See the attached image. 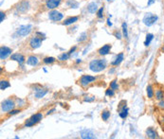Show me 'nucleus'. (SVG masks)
Masks as SVG:
<instances>
[{
  "label": "nucleus",
  "mask_w": 164,
  "mask_h": 139,
  "mask_svg": "<svg viewBox=\"0 0 164 139\" xmlns=\"http://www.w3.org/2000/svg\"><path fill=\"white\" fill-rule=\"evenodd\" d=\"M110 115H111L110 111L107 110V109H104L103 112H101V119H103L104 122H106V121H108L109 118H110Z\"/></svg>",
  "instance_id": "nucleus-23"
},
{
  "label": "nucleus",
  "mask_w": 164,
  "mask_h": 139,
  "mask_svg": "<svg viewBox=\"0 0 164 139\" xmlns=\"http://www.w3.org/2000/svg\"><path fill=\"white\" fill-rule=\"evenodd\" d=\"M161 51H162V52L164 53V45H162V48H161Z\"/></svg>",
  "instance_id": "nucleus-48"
},
{
  "label": "nucleus",
  "mask_w": 164,
  "mask_h": 139,
  "mask_svg": "<svg viewBox=\"0 0 164 139\" xmlns=\"http://www.w3.org/2000/svg\"><path fill=\"white\" fill-rule=\"evenodd\" d=\"M163 43H164V37H163Z\"/></svg>",
  "instance_id": "nucleus-51"
},
{
  "label": "nucleus",
  "mask_w": 164,
  "mask_h": 139,
  "mask_svg": "<svg viewBox=\"0 0 164 139\" xmlns=\"http://www.w3.org/2000/svg\"><path fill=\"white\" fill-rule=\"evenodd\" d=\"M43 70H44V72H46H46H48V70H46V68H43Z\"/></svg>",
  "instance_id": "nucleus-49"
},
{
  "label": "nucleus",
  "mask_w": 164,
  "mask_h": 139,
  "mask_svg": "<svg viewBox=\"0 0 164 139\" xmlns=\"http://www.w3.org/2000/svg\"><path fill=\"white\" fill-rule=\"evenodd\" d=\"M19 113H21V109H12V111L8 112L7 114H8V117H12V115H15Z\"/></svg>",
  "instance_id": "nucleus-36"
},
{
  "label": "nucleus",
  "mask_w": 164,
  "mask_h": 139,
  "mask_svg": "<svg viewBox=\"0 0 164 139\" xmlns=\"http://www.w3.org/2000/svg\"><path fill=\"white\" fill-rule=\"evenodd\" d=\"M48 14H49V19L53 21V22H60V21L63 20L64 17H65L64 13L57 11L56 9L55 10H50Z\"/></svg>",
  "instance_id": "nucleus-7"
},
{
  "label": "nucleus",
  "mask_w": 164,
  "mask_h": 139,
  "mask_svg": "<svg viewBox=\"0 0 164 139\" xmlns=\"http://www.w3.org/2000/svg\"><path fill=\"white\" fill-rule=\"evenodd\" d=\"M115 92H116V91H114L113 89H111L110 87H109V88H107V89L105 90V96H106V97H109V98H112V97L115 96Z\"/></svg>",
  "instance_id": "nucleus-35"
},
{
  "label": "nucleus",
  "mask_w": 164,
  "mask_h": 139,
  "mask_svg": "<svg viewBox=\"0 0 164 139\" xmlns=\"http://www.w3.org/2000/svg\"><path fill=\"white\" fill-rule=\"evenodd\" d=\"M159 122L161 126L164 127V115H159Z\"/></svg>",
  "instance_id": "nucleus-40"
},
{
  "label": "nucleus",
  "mask_w": 164,
  "mask_h": 139,
  "mask_svg": "<svg viewBox=\"0 0 164 139\" xmlns=\"http://www.w3.org/2000/svg\"><path fill=\"white\" fill-rule=\"evenodd\" d=\"M43 118H44V114H43L41 112H38V113L32 114V117H30L29 118H28V119L25 121L24 127H26V128L33 127V126H35L36 124H38V123L40 122Z\"/></svg>",
  "instance_id": "nucleus-2"
},
{
  "label": "nucleus",
  "mask_w": 164,
  "mask_h": 139,
  "mask_svg": "<svg viewBox=\"0 0 164 139\" xmlns=\"http://www.w3.org/2000/svg\"><path fill=\"white\" fill-rule=\"evenodd\" d=\"M57 61V59L56 58H54V57H45L44 59H43V63L45 64V65H52V64H54L55 61Z\"/></svg>",
  "instance_id": "nucleus-29"
},
{
  "label": "nucleus",
  "mask_w": 164,
  "mask_h": 139,
  "mask_svg": "<svg viewBox=\"0 0 164 139\" xmlns=\"http://www.w3.org/2000/svg\"><path fill=\"white\" fill-rule=\"evenodd\" d=\"M96 16L98 19H101L104 17V7H101L99 8L98 12H96Z\"/></svg>",
  "instance_id": "nucleus-30"
},
{
  "label": "nucleus",
  "mask_w": 164,
  "mask_h": 139,
  "mask_svg": "<svg viewBox=\"0 0 164 139\" xmlns=\"http://www.w3.org/2000/svg\"><path fill=\"white\" fill-rule=\"evenodd\" d=\"M36 36H40V38H44V39H46V35L44 34V33H42V32H39V31H37L36 32Z\"/></svg>",
  "instance_id": "nucleus-43"
},
{
  "label": "nucleus",
  "mask_w": 164,
  "mask_h": 139,
  "mask_svg": "<svg viewBox=\"0 0 164 139\" xmlns=\"http://www.w3.org/2000/svg\"><path fill=\"white\" fill-rule=\"evenodd\" d=\"M107 67V61L104 58L93 59L89 63V69L94 73H99L104 71Z\"/></svg>",
  "instance_id": "nucleus-1"
},
{
  "label": "nucleus",
  "mask_w": 164,
  "mask_h": 139,
  "mask_svg": "<svg viewBox=\"0 0 164 139\" xmlns=\"http://www.w3.org/2000/svg\"><path fill=\"white\" fill-rule=\"evenodd\" d=\"M43 44V40H42V38L40 37H38V36H34L32 38H30V40L29 42V45L32 48V49H37L39 48L40 46L42 45Z\"/></svg>",
  "instance_id": "nucleus-10"
},
{
  "label": "nucleus",
  "mask_w": 164,
  "mask_h": 139,
  "mask_svg": "<svg viewBox=\"0 0 164 139\" xmlns=\"http://www.w3.org/2000/svg\"><path fill=\"white\" fill-rule=\"evenodd\" d=\"M5 18H6V13L3 12H0V22L2 23V22L5 20Z\"/></svg>",
  "instance_id": "nucleus-41"
},
{
  "label": "nucleus",
  "mask_w": 164,
  "mask_h": 139,
  "mask_svg": "<svg viewBox=\"0 0 164 139\" xmlns=\"http://www.w3.org/2000/svg\"><path fill=\"white\" fill-rule=\"evenodd\" d=\"M11 60L16 61V63L21 67H23V65H24V64L26 63V61H27L25 56L23 55V54H21V53H13V54H12V55H11Z\"/></svg>",
  "instance_id": "nucleus-11"
},
{
  "label": "nucleus",
  "mask_w": 164,
  "mask_h": 139,
  "mask_svg": "<svg viewBox=\"0 0 164 139\" xmlns=\"http://www.w3.org/2000/svg\"><path fill=\"white\" fill-rule=\"evenodd\" d=\"M67 4L68 7H70V8H74V9H76V8H78V6H79V3L76 2L75 0H68Z\"/></svg>",
  "instance_id": "nucleus-34"
},
{
  "label": "nucleus",
  "mask_w": 164,
  "mask_h": 139,
  "mask_svg": "<svg viewBox=\"0 0 164 139\" xmlns=\"http://www.w3.org/2000/svg\"><path fill=\"white\" fill-rule=\"evenodd\" d=\"M159 20V16L157 14H154L152 12H147L145 13V15L142 18V22L143 24L146 27H152L154 24L157 23V21Z\"/></svg>",
  "instance_id": "nucleus-4"
},
{
  "label": "nucleus",
  "mask_w": 164,
  "mask_h": 139,
  "mask_svg": "<svg viewBox=\"0 0 164 139\" xmlns=\"http://www.w3.org/2000/svg\"><path fill=\"white\" fill-rule=\"evenodd\" d=\"M146 94H147V98H155V89L154 87L151 85V84H149V85H147L146 87Z\"/></svg>",
  "instance_id": "nucleus-22"
},
{
  "label": "nucleus",
  "mask_w": 164,
  "mask_h": 139,
  "mask_svg": "<svg viewBox=\"0 0 164 139\" xmlns=\"http://www.w3.org/2000/svg\"><path fill=\"white\" fill-rule=\"evenodd\" d=\"M87 10L89 13L91 14H94L98 12L99 10V6H98V3L97 2H94V1H92L90 3L87 4Z\"/></svg>",
  "instance_id": "nucleus-18"
},
{
  "label": "nucleus",
  "mask_w": 164,
  "mask_h": 139,
  "mask_svg": "<svg viewBox=\"0 0 164 139\" xmlns=\"http://www.w3.org/2000/svg\"><path fill=\"white\" fill-rule=\"evenodd\" d=\"M121 32L123 34V38L128 39V29H127V23L123 22L121 24Z\"/></svg>",
  "instance_id": "nucleus-28"
},
{
  "label": "nucleus",
  "mask_w": 164,
  "mask_h": 139,
  "mask_svg": "<svg viewBox=\"0 0 164 139\" xmlns=\"http://www.w3.org/2000/svg\"><path fill=\"white\" fill-rule=\"evenodd\" d=\"M123 60H124V54H123V52H121L116 56V59L111 63V65L112 66H118L122 63Z\"/></svg>",
  "instance_id": "nucleus-20"
},
{
  "label": "nucleus",
  "mask_w": 164,
  "mask_h": 139,
  "mask_svg": "<svg viewBox=\"0 0 164 139\" xmlns=\"http://www.w3.org/2000/svg\"><path fill=\"white\" fill-rule=\"evenodd\" d=\"M155 2V0H148V2H147V7H149V6L153 5Z\"/></svg>",
  "instance_id": "nucleus-45"
},
{
  "label": "nucleus",
  "mask_w": 164,
  "mask_h": 139,
  "mask_svg": "<svg viewBox=\"0 0 164 139\" xmlns=\"http://www.w3.org/2000/svg\"><path fill=\"white\" fill-rule=\"evenodd\" d=\"M121 101L119 105V115H120V117L122 118V119H126L127 117H128V114H129V109L127 108L126 106V101L123 103V105H121Z\"/></svg>",
  "instance_id": "nucleus-12"
},
{
  "label": "nucleus",
  "mask_w": 164,
  "mask_h": 139,
  "mask_svg": "<svg viewBox=\"0 0 164 139\" xmlns=\"http://www.w3.org/2000/svg\"><path fill=\"white\" fill-rule=\"evenodd\" d=\"M10 87H11V83H10L9 81L1 80V81H0V89H1L2 91H4L7 88H10Z\"/></svg>",
  "instance_id": "nucleus-27"
},
{
  "label": "nucleus",
  "mask_w": 164,
  "mask_h": 139,
  "mask_svg": "<svg viewBox=\"0 0 164 139\" xmlns=\"http://www.w3.org/2000/svg\"><path fill=\"white\" fill-rule=\"evenodd\" d=\"M69 57H70V54L68 52H64V53L60 54V55L58 56L57 61H66L69 60Z\"/></svg>",
  "instance_id": "nucleus-26"
},
{
  "label": "nucleus",
  "mask_w": 164,
  "mask_h": 139,
  "mask_svg": "<svg viewBox=\"0 0 164 139\" xmlns=\"http://www.w3.org/2000/svg\"><path fill=\"white\" fill-rule=\"evenodd\" d=\"M111 48H112V45L106 44V45H103L101 48H100L98 49V54L100 56H106L111 52Z\"/></svg>",
  "instance_id": "nucleus-16"
},
{
  "label": "nucleus",
  "mask_w": 164,
  "mask_h": 139,
  "mask_svg": "<svg viewBox=\"0 0 164 139\" xmlns=\"http://www.w3.org/2000/svg\"><path fill=\"white\" fill-rule=\"evenodd\" d=\"M81 138L83 139H93V138H96V134L93 133V131L89 130V129H84L83 131H81L80 133Z\"/></svg>",
  "instance_id": "nucleus-15"
},
{
  "label": "nucleus",
  "mask_w": 164,
  "mask_h": 139,
  "mask_svg": "<svg viewBox=\"0 0 164 139\" xmlns=\"http://www.w3.org/2000/svg\"><path fill=\"white\" fill-rule=\"evenodd\" d=\"M76 50H77V46H76V45H74V46H72V48H70V49H69V51H68V53L70 54V56H71V55H72V54H73V53H74V52H75Z\"/></svg>",
  "instance_id": "nucleus-42"
},
{
  "label": "nucleus",
  "mask_w": 164,
  "mask_h": 139,
  "mask_svg": "<svg viewBox=\"0 0 164 139\" xmlns=\"http://www.w3.org/2000/svg\"><path fill=\"white\" fill-rule=\"evenodd\" d=\"M15 102H16V106L23 107V106H25V104H26V100L22 99L20 98H15Z\"/></svg>",
  "instance_id": "nucleus-33"
},
{
  "label": "nucleus",
  "mask_w": 164,
  "mask_h": 139,
  "mask_svg": "<svg viewBox=\"0 0 164 139\" xmlns=\"http://www.w3.org/2000/svg\"><path fill=\"white\" fill-rule=\"evenodd\" d=\"M158 106L160 108V109L164 110V98L161 99V100H159V103H158Z\"/></svg>",
  "instance_id": "nucleus-39"
},
{
  "label": "nucleus",
  "mask_w": 164,
  "mask_h": 139,
  "mask_svg": "<svg viewBox=\"0 0 164 139\" xmlns=\"http://www.w3.org/2000/svg\"><path fill=\"white\" fill-rule=\"evenodd\" d=\"M75 63H76V64H81V63H82V60H81V59H77Z\"/></svg>",
  "instance_id": "nucleus-47"
},
{
  "label": "nucleus",
  "mask_w": 164,
  "mask_h": 139,
  "mask_svg": "<svg viewBox=\"0 0 164 139\" xmlns=\"http://www.w3.org/2000/svg\"><path fill=\"white\" fill-rule=\"evenodd\" d=\"M32 29H33V26L32 24L22 25L16 29L15 35H17L18 37H27L32 33Z\"/></svg>",
  "instance_id": "nucleus-3"
},
{
  "label": "nucleus",
  "mask_w": 164,
  "mask_h": 139,
  "mask_svg": "<svg viewBox=\"0 0 164 139\" xmlns=\"http://www.w3.org/2000/svg\"><path fill=\"white\" fill-rule=\"evenodd\" d=\"M78 21H79V16H70V17H67V19H65L62 24L64 26H70V25L75 24V23Z\"/></svg>",
  "instance_id": "nucleus-21"
},
{
  "label": "nucleus",
  "mask_w": 164,
  "mask_h": 139,
  "mask_svg": "<svg viewBox=\"0 0 164 139\" xmlns=\"http://www.w3.org/2000/svg\"><path fill=\"white\" fill-rule=\"evenodd\" d=\"M12 49L8 48V46H5V45H2L1 48H0V59L2 61L6 60L8 57H10L12 55Z\"/></svg>",
  "instance_id": "nucleus-13"
},
{
  "label": "nucleus",
  "mask_w": 164,
  "mask_h": 139,
  "mask_svg": "<svg viewBox=\"0 0 164 139\" xmlns=\"http://www.w3.org/2000/svg\"><path fill=\"white\" fill-rule=\"evenodd\" d=\"M15 106H16L15 100H13L12 98H7L1 102V111L4 113H8V112L12 111V109H14Z\"/></svg>",
  "instance_id": "nucleus-6"
},
{
  "label": "nucleus",
  "mask_w": 164,
  "mask_h": 139,
  "mask_svg": "<svg viewBox=\"0 0 164 139\" xmlns=\"http://www.w3.org/2000/svg\"><path fill=\"white\" fill-rule=\"evenodd\" d=\"M62 0H46L45 3V7L48 10H55L61 5Z\"/></svg>",
  "instance_id": "nucleus-14"
},
{
  "label": "nucleus",
  "mask_w": 164,
  "mask_h": 139,
  "mask_svg": "<svg viewBox=\"0 0 164 139\" xmlns=\"http://www.w3.org/2000/svg\"><path fill=\"white\" fill-rule=\"evenodd\" d=\"M154 34L153 33H147L146 34V38H145V41H144V45L145 46H149L150 44L152 43V41L154 40Z\"/></svg>",
  "instance_id": "nucleus-25"
},
{
  "label": "nucleus",
  "mask_w": 164,
  "mask_h": 139,
  "mask_svg": "<svg viewBox=\"0 0 164 139\" xmlns=\"http://www.w3.org/2000/svg\"><path fill=\"white\" fill-rule=\"evenodd\" d=\"M33 92H34V98L37 99H40V98H43L46 95H48L49 90L44 89L43 87H41V85L36 84L33 87Z\"/></svg>",
  "instance_id": "nucleus-8"
},
{
  "label": "nucleus",
  "mask_w": 164,
  "mask_h": 139,
  "mask_svg": "<svg viewBox=\"0 0 164 139\" xmlns=\"http://www.w3.org/2000/svg\"><path fill=\"white\" fill-rule=\"evenodd\" d=\"M108 2H113V1H115V0H107Z\"/></svg>",
  "instance_id": "nucleus-50"
},
{
  "label": "nucleus",
  "mask_w": 164,
  "mask_h": 139,
  "mask_svg": "<svg viewBox=\"0 0 164 139\" xmlns=\"http://www.w3.org/2000/svg\"><path fill=\"white\" fill-rule=\"evenodd\" d=\"M15 9H16V12L19 13H25L30 9V4L28 0H23L19 4H17Z\"/></svg>",
  "instance_id": "nucleus-9"
},
{
  "label": "nucleus",
  "mask_w": 164,
  "mask_h": 139,
  "mask_svg": "<svg viewBox=\"0 0 164 139\" xmlns=\"http://www.w3.org/2000/svg\"><path fill=\"white\" fill-rule=\"evenodd\" d=\"M145 134L146 137L150 138V139H155V138H159L158 132L155 131V129H154L153 127H149L146 131H145Z\"/></svg>",
  "instance_id": "nucleus-17"
},
{
  "label": "nucleus",
  "mask_w": 164,
  "mask_h": 139,
  "mask_svg": "<svg viewBox=\"0 0 164 139\" xmlns=\"http://www.w3.org/2000/svg\"><path fill=\"white\" fill-rule=\"evenodd\" d=\"M113 35H114V37H116L117 39L118 40H121V38L123 37V34H122V32H121V31H118V30H116V31L113 33Z\"/></svg>",
  "instance_id": "nucleus-38"
},
{
  "label": "nucleus",
  "mask_w": 164,
  "mask_h": 139,
  "mask_svg": "<svg viewBox=\"0 0 164 139\" xmlns=\"http://www.w3.org/2000/svg\"><path fill=\"white\" fill-rule=\"evenodd\" d=\"M155 98L157 100H161L164 98V91L161 89H157L155 91Z\"/></svg>",
  "instance_id": "nucleus-24"
},
{
  "label": "nucleus",
  "mask_w": 164,
  "mask_h": 139,
  "mask_svg": "<svg viewBox=\"0 0 164 139\" xmlns=\"http://www.w3.org/2000/svg\"><path fill=\"white\" fill-rule=\"evenodd\" d=\"M97 78L94 76H91V75H82L80 77V79L78 80V83L84 88L87 87L89 84H91L92 82L96 81Z\"/></svg>",
  "instance_id": "nucleus-5"
},
{
  "label": "nucleus",
  "mask_w": 164,
  "mask_h": 139,
  "mask_svg": "<svg viewBox=\"0 0 164 139\" xmlns=\"http://www.w3.org/2000/svg\"><path fill=\"white\" fill-rule=\"evenodd\" d=\"M109 87H110L111 89H113L114 91L119 90V84H118V81H117V80H113L112 81H110V83H109Z\"/></svg>",
  "instance_id": "nucleus-31"
},
{
  "label": "nucleus",
  "mask_w": 164,
  "mask_h": 139,
  "mask_svg": "<svg viewBox=\"0 0 164 139\" xmlns=\"http://www.w3.org/2000/svg\"><path fill=\"white\" fill-rule=\"evenodd\" d=\"M87 32H83V33H81L80 34V36H79V38L77 39V41L79 42V43H83V42H85L87 40Z\"/></svg>",
  "instance_id": "nucleus-32"
},
{
  "label": "nucleus",
  "mask_w": 164,
  "mask_h": 139,
  "mask_svg": "<svg viewBox=\"0 0 164 139\" xmlns=\"http://www.w3.org/2000/svg\"><path fill=\"white\" fill-rule=\"evenodd\" d=\"M55 110H56L55 108H52L51 110H49L48 112H46V115H49V114H52L53 112H55Z\"/></svg>",
  "instance_id": "nucleus-46"
},
{
  "label": "nucleus",
  "mask_w": 164,
  "mask_h": 139,
  "mask_svg": "<svg viewBox=\"0 0 164 139\" xmlns=\"http://www.w3.org/2000/svg\"><path fill=\"white\" fill-rule=\"evenodd\" d=\"M95 99H96L95 97H88V96H85V97L84 98V102H93Z\"/></svg>",
  "instance_id": "nucleus-37"
},
{
  "label": "nucleus",
  "mask_w": 164,
  "mask_h": 139,
  "mask_svg": "<svg viewBox=\"0 0 164 139\" xmlns=\"http://www.w3.org/2000/svg\"><path fill=\"white\" fill-rule=\"evenodd\" d=\"M26 64L29 66H36L39 64V59L34 55H30L27 58Z\"/></svg>",
  "instance_id": "nucleus-19"
},
{
  "label": "nucleus",
  "mask_w": 164,
  "mask_h": 139,
  "mask_svg": "<svg viewBox=\"0 0 164 139\" xmlns=\"http://www.w3.org/2000/svg\"><path fill=\"white\" fill-rule=\"evenodd\" d=\"M106 24H107L108 27H112V26H113V24H112V22H111L110 18H107V20H106Z\"/></svg>",
  "instance_id": "nucleus-44"
}]
</instances>
